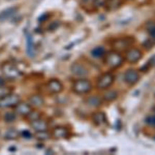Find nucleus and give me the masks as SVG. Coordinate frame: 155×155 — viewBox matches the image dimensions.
Instances as JSON below:
<instances>
[{"label":"nucleus","instance_id":"f257e3e1","mask_svg":"<svg viewBox=\"0 0 155 155\" xmlns=\"http://www.w3.org/2000/svg\"><path fill=\"white\" fill-rule=\"evenodd\" d=\"M104 63L106 65L111 69L119 68L123 64L124 58L121 56V54L117 51H110L104 54Z\"/></svg>","mask_w":155,"mask_h":155},{"label":"nucleus","instance_id":"f03ea898","mask_svg":"<svg viewBox=\"0 0 155 155\" xmlns=\"http://www.w3.org/2000/svg\"><path fill=\"white\" fill-rule=\"evenodd\" d=\"M92 85L87 79H83V78H80L79 80H76L72 84V91L76 94H86L88 92L91 91Z\"/></svg>","mask_w":155,"mask_h":155},{"label":"nucleus","instance_id":"7ed1b4c3","mask_svg":"<svg viewBox=\"0 0 155 155\" xmlns=\"http://www.w3.org/2000/svg\"><path fill=\"white\" fill-rule=\"evenodd\" d=\"M1 71L3 76L7 80H16L21 76V71L15 64L4 63L1 66Z\"/></svg>","mask_w":155,"mask_h":155},{"label":"nucleus","instance_id":"20e7f679","mask_svg":"<svg viewBox=\"0 0 155 155\" xmlns=\"http://www.w3.org/2000/svg\"><path fill=\"white\" fill-rule=\"evenodd\" d=\"M115 81V76L112 72H104L98 78L96 82V86L101 90H107L113 85Z\"/></svg>","mask_w":155,"mask_h":155},{"label":"nucleus","instance_id":"39448f33","mask_svg":"<svg viewBox=\"0 0 155 155\" xmlns=\"http://www.w3.org/2000/svg\"><path fill=\"white\" fill-rule=\"evenodd\" d=\"M132 42H134V39L132 37H124V38H118L116 41H113V49L114 51L117 52H124L127 51L129 48L131 47Z\"/></svg>","mask_w":155,"mask_h":155},{"label":"nucleus","instance_id":"423d86ee","mask_svg":"<svg viewBox=\"0 0 155 155\" xmlns=\"http://www.w3.org/2000/svg\"><path fill=\"white\" fill-rule=\"evenodd\" d=\"M20 102V97L16 94H8L5 97L0 99V107L1 109H9V107H15Z\"/></svg>","mask_w":155,"mask_h":155},{"label":"nucleus","instance_id":"0eeeda50","mask_svg":"<svg viewBox=\"0 0 155 155\" xmlns=\"http://www.w3.org/2000/svg\"><path fill=\"white\" fill-rule=\"evenodd\" d=\"M143 53L139 49L129 48L125 53V60L129 63H136L139 60H141Z\"/></svg>","mask_w":155,"mask_h":155},{"label":"nucleus","instance_id":"6e6552de","mask_svg":"<svg viewBox=\"0 0 155 155\" xmlns=\"http://www.w3.org/2000/svg\"><path fill=\"white\" fill-rule=\"evenodd\" d=\"M124 81L129 86H134L140 81V74L136 69H128L124 74Z\"/></svg>","mask_w":155,"mask_h":155},{"label":"nucleus","instance_id":"1a4fd4ad","mask_svg":"<svg viewBox=\"0 0 155 155\" xmlns=\"http://www.w3.org/2000/svg\"><path fill=\"white\" fill-rule=\"evenodd\" d=\"M47 90L50 92L51 94H58L63 90V85L61 82L57 79H52L50 80L47 84Z\"/></svg>","mask_w":155,"mask_h":155},{"label":"nucleus","instance_id":"9d476101","mask_svg":"<svg viewBox=\"0 0 155 155\" xmlns=\"http://www.w3.org/2000/svg\"><path fill=\"white\" fill-rule=\"evenodd\" d=\"M71 72L74 74V76L79 77V78H85L88 76L89 74V71L88 68H87L86 66L84 65V64L82 63H78V62H76V63H74L71 67Z\"/></svg>","mask_w":155,"mask_h":155},{"label":"nucleus","instance_id":"9b49d317","mask_svg":"<svg viewBox=\"0 0 155 155\" xmlns=\"http://www.w3.org/2000/svg\"><path fill=\"white\" fill-rule=\"evenodd\" d=\"M32 112V107L27 102H18L16 107H15V113L20 116L27 117Z\"/></svg>","mask_w":155,"mask_h":155},{"label":"nucleus","instance_id":"f8f14e48","mask_svg":"<svg viewBox=\"0 0 155 155\" xmlns=\"http://www.w3.org/2000/svg\"><path fill=\"white\" fill-rule=\"evenodd\" d=\"M30 125H31V127L36 132L37 131H46V130H48V128H49L48 123L41 118H37L35 120L30 121Z\"/></svg>","mask_w":155,"mask_h":155},{"label":"nucleus","instance_id":"ddd939ff","mask_svg":"<svg viewBox=\"0 0 155 155\" xmlns=\"http://www.w3.org/2000/svg\"><path fill=\"white\" fill-rule=\"evenodd\" d=\"M18 9L19 8L17 6H14V7H8V8L0 12V22H4L6 20H9L12 17H14L17 14Z\"/></svg>","mask_w":155,"mask_h":155},{"label":"nucleus","instance_id":"4468645a","mask_svg":"<svg viewBox=\"0 0 155 155\" xmlns=\"http://www.w3.org/2000/svg\"><path fill=\"white\" fill-rule=\"evenodd\" d=\"M123 3V0H104V8L109 12H113L118 9Z\"/></svg>","mask_w":155,"mask_h":155},{"label":"nucleus","instance_id":"2eb2a0df","mask_svg":"<svg viewBox=\"0 0 155 155\" xmlns=\"http://www.w3.org/2000/svg\"><path fill=\"white\" fill-rule=\"evenodd\" d=\"M53 137L56 139H65L69 136V131L66 127L64 126H57L53 130Z\"/></svg>","mask_w":155,"mask_h":155},{"label":"nucleus","instance_id":"dca6fc26","mask_svg":"<svg viewBox=\"0 0 155 155\" xmlns=\"http://www.w3.org/2000/svg\"><path fill=\"white\" fill-rule=\"evenodd\" d=\"M92 121L93 123L95 124L97 126H101V125H104V123L107 122V117L104 113L102 112H96L92 115Z\"/></svg>","mask_w":155,"mask_h":155},{"label":"nucleus","instance_id":"f3484780","mask_svg":"<svg viewBox=\"0 0 155 155\" xmlns=\"http://www.w3.org/2000/svg\"><path fill=\"white\" fill-rule=\"evenodd\" d=\"M45 104V99L42 98V96L38 95V94H35V95H32L29 98V104L32 107H42Z\"/></svg>","mask_w":155,"mask_h":155},{"label":"nucleus","instance_id":"a211bd4d","mask_svg":"<svg viewBox=\"0 0 155 155\" xmlns=\"http://www.w3.org/2000/svg\"><path fill=\"white\" fill-rule=\"evenodd\" d=\"M27 54H28L29 57H32V58L35 56V46H34L32 36L28 33H27Z\"/></svg>","mask_w":155,"mask_h":155},{"label":"nucleus","instance_id":"6ab92c4d","mask_svg":"<svg viewBox=\"0 0 155 155\" xmlns=\"http://www.w3.org/2000/svg\"><path fill=\"white\" fill-rule=\"evenodd\" d=\"M86 102L88 104V106L92 107H101L102 104V99L99 96L93 95V96H90L89 98H87Z\"/></svg>","mask_w":155,"mask_h":155},{"label":"nucleus","instance_id":"aec40b11","mask_svg":"<svg viewBox=\"0 0 155 155\" xmlns=\"http://www.w3.org/2000/svg\"><path fill=\"white\" fill-rule=\"evenodd\" d=\"M117 97H118V92H117L116 90H107L106 93L104 94V101L111 102V101H114Z\"/></svg>","mask_w":155,"mask_h":155},{"label":"nucleus","instance_id":"412c9836","mask_svg":"<svg viewBox=\"0 0 155 155\" xmlns=\"http://www.w3.org/2000/svg\"><path fill=\"white\" fill-rule=\"evenodd\" d=\"M106 53H107L106 49H104V47L99 46V47H96V48H94L93 50H92L91 55L93 57H95V58H102Z\"/></svg>","mask_w":155,"mask_h":155},{"label":"nucleus","instance_id":"4be33fe9","mask_svg":"<svg viewBox=\"0 0 155 155\" xmlns=\"http://www.w3.org/2000/svg\"><path fill=\"white\" fill-rule=\"evenodd\" d=\"M18 137H19V132L17 131V129H15V128L8 129L5 134V139L6 140H15Z\"/></svg>","mask_w":155,"mask_h":155},{"label":"nucleus","instance_id":"5701e85b","mask_svg":"<svg viewBox=\"0 0 155 155\" xmlns=\"http://www.w3.org/2000/svg\"><path fill=\"white\" fill-rule=\"evenodd\" d=\"M146 28H147V31L148 33L150 34L152 39H154V36H155V25H154V22L153 21H149L148 23L146 25Z\"/></svg>","mask_w":155,"mask_h":155},{"label":"nucleus","instance_id":"b1692460","mask_svg":"<svg viewBox=\"0 0 155 155\" xmlns=\"http://www.w3.org/2000/svg\"><path fill=\"white\" fill-rule=\"evenodd\" d=\"M12 93V89L8 88V87H5L3 85H0V99L5 97L6 95Z\"/></svg>","mask_w":155,"mask_h":155},{"label":"nucleus","instance_id":"393cba45","mask_svg":"<svg viewBox=\"0 0 155 155\" xmlns=\"http://www.w3.org/2000/svg\"><path fill=\"white\" fill-rule=\"evenodd\" d=\"M16 120V113L14 112H8L4 115V121L7 122V123H11V122H14Z\"/></svg>","mask_w":155,"mask_h":155},{"label":"nucleus","instance_id":"a878e982","mask_svg":"<svg viewBox=\"0 0 155 155\" xmlns=\"http://www.w3.org/2000/svg\"><path fill=\"white\" fill-rule=\"evenodd\" d=\"M49 137H50V134H48V130H46V131H37V134H36V137L38 140H41V141H45V140L49 139Z\"/></svg>","mask_w":155,"mask_h":155},{"label":"nucleus","instance_id":"bb28decb","mask_svg":"<svg viewBox=\"0 0 155 155\" xmlns=\"http://www.w3.org/2000/svg\"><path fill=\"white\" fill-rule=\"evenodd\" d=\"M154 121H155V119H154L153 115H149L146 118V123L150 126H154Z\"/></svg>","mask_w":155,"mask_h":155},{"label":"nucleus","instance_id":"cd10ccee","mask_svg":"<svg viewBox=\"0 0 155 155\" xmlns=\"http://www.w3.org/2000/svg\"><path fill=\"white\" fill-rule=\"evenodd\" d=\"M27 117L30 119V121H32V120H35L37 118H39L41 115H39V113H37V112H31V113H30Z\"/></svg>","mask_w":155,"mask_h":155},{"label":"nucleus","instance_id":"c85d7f7f","mask_svg":"<svg viewBox=\"0 0 155 155\" xmlns=\"http://www.w3.org/2000/svg\"><path fill=\"white\" fill-rule=\"evenodd\" d=\"M22 136H23V137H25V139H31V137H32L31 132H29L28 130H25V131H23V134H22Z\"/></svg>","mask_w":155,"mask_h":155},{"label":"nucleus","instance_id":"c756f323","mask_svg":"<svg viewBox=\"0 0 155 155\" xmlns=\"http://www.w3.org/2000/svg\"><path fill=\"white\" fill-rule=\"evenodd\" d=\"M3 84H4V81L0 78V85H3Z\"/></svg>","mask_w":155,"mask_h":155}]
</instances>
